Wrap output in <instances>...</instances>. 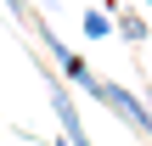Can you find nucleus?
Segmentation results:
<instances>
[{"instance_id":"1","label":"nucleus","mask_w":152,"mask_h":146,"mask_svg":"<svg viewBox=\"0 0 152 146\" xmlns=\"http://www.w3.org/2000/svg\"><path fill=\"white\" fill-rule=\"evenodd\" d=\"M79 90H90V96H96L102 107H113V113H118V118H124L141 141H152V107L135 96V90H124V84H113V79H96V73H90Z\"/></svg>"},{"instance_id":"2","label":"nucleus","mask_w":152,"mask_h":146,"mask_svg":"<svg viewBox=\"0 0 152 146\" xmlns=\"http://www.w3.org/2000/svg\"><path fill=\"white\" fill-rule=\"evenodd\" d=\"M51 107H56V118H62V141H68V146H90L85 124H79V107H73V96H68V84H51Z\"/></svg>"},{"instance_id":"3","label":"nucleus","mask_w":152,"mask_h":146,"mask_svg":"<svg viewBox=\"0 0 152 146\" xmlns=\"http://www.w3.org/2000/svg\"><path fill=\"white\" fill-rule=\"evenodd\" d=\"M113 34H118V39H130V45H141L152 28H147V17H141V11H124V6H118V11H113Z\"/></svg>"},{"instance_id":"4","label":"nucleus","mask_w":152,"mask_h":146,"mask_svg":"<svg viewBox=\"0 0 152 146\" xmlns=\"http://www.w3.org/2000/svg\"><path fill=\"white\" fill-rule=\"evenodd\" d=\"M113 34V17L107 11H85V39H107Z\"/></svg>"},{"instance_id":"5","label":"nucleus","mask_w":152,"mask_h":146,"mask_svg":"<svg viewBox=\"0 0 152 146\" xmlns=\"http://www.w3.org/2000/svg\"><path fill=\"white\" fill-rule=\"evenodd\" d=\"M56 68H62V73L73 79V84H85V79H90V68H85V56H73V51H62V56H56Z\"/></svg>"},{"instance_id":"6","label":"nucleus","mask_w":152,"mask_h":146,"mask_svg":"<svg viewBox=\"0 0 152 146\" xmlns=\"http://www.w3.org/2000/svg\"><path fill=\"white\" fill-rule=\"evenodd\" d=\"M141 101H147V107H152V84H141Z\"/></svg>"},{"instance_id":"7","label":"nucleus","mask_w":152,"mask_h":146,"mask_svg":"<svg viewBox=\"0 0 152 146\" xmlns=\"http://www.w3.org/2000/svg\"><path fill=\"white\" fill-rule=\"evenodd\" d=\"M45 6H56V0H45Z\"/></svg>"},{"instance_id":"8","label":"nucleus","mask_w":152,"mask_h":146,"mask_svg":"<svg viewBox=\"0 0 152 146\" xmlns=\"http://www.w3.org/2000/svg\"><path fill=\"white\" fill-rule=\"evenodd\" d=\"M147 6H152V0H147Z\"/></svg>"}]
</instances>
